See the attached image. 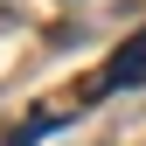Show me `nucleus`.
Returning <instances> with one entry per match:
<instances>
[{"instance_id":"obj_1","label":"nucleus","mask_w":146,"mask_h":146,"mask_svg":"<svg viewBox=\"0 0 146 146\" xmlns=\"http://www.w3.org/2000/svg\"><path fill=\"white\" fill-rule=\"evenodd\" d=\"M125 84H146V28L132 35V42H118V56L84 84V98H77V104H98L104 90H125Z\"/></svg>"}]
</instances>
